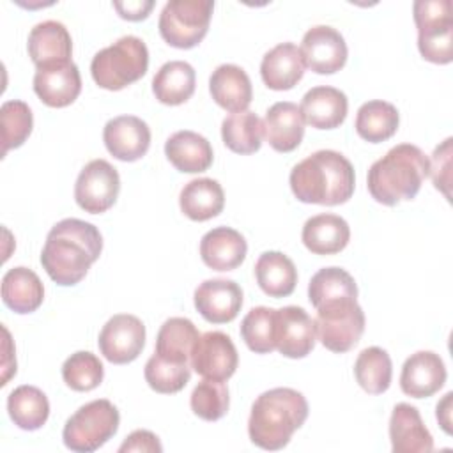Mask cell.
I'll list each match as a JSON object with an SVG mask.
<instances>
[{
  "instance_id": "15",
  "label": "cell",
  "mask_w": 453,
  "mask_h": 453,
  "mask_svg": "<svg viewBox=\"0 0 453 453\" xmlns=\"http://www.w3.org/2000/svg\"><path fill=\"white\" fill-rule=\"evenodd\" d=\"M276 349L285 357L299 359L308 356L317 340L315 322L301 306H283L276 310Z\"/></svg>"
},
{
  "instance_id": "45",
  "label": "cell",
  "mask_w": 453,
  "mask_h": 453,
  "mask_svg": "<svg viewBox=\"0 0 453 453\" xmlns=\"http://www.w3.org/2000/svg\"><path fill=\"white\" fill-rule=\"evenodd\" d=\"M113 7L117 9L119 16L129 21H140L145 19L154 7L152 0H127V2H113Z\"/></svg>"
},
{
  "instance_id": "23",
  "label": "cell",
  "mask_w": 453,
  "mask_h": 453,
  "mask_svg": "<svg viewBox=\"0 0 453 453\" xmlns=\"http://www.w3.org/2000/svg\"><path fill=\"white\" fill-rule=\"evenodd\" d=\"M246 239L230 226H216L203 234L200 241V257L214 271H232L246 258Z\"/></svg>"
},
{
  "instance_id": "7",
  "label": "cell",
  "mask_w": 453,
  "mask_h": 453,
  "mask_svg": "<svg viewBox=\"0 0 453 453\" xmlns=\"http://www.w3.org/2000/svg\"><path fill=\"white\" fill-rule=\"evenodd\" d=\"M418 27V50L434 64L453 60V18L449 0H416L412 5Z\"/></svg>"
},
{
  "instance_id": "39",
  "label": "cell",
  "mask_w": 453,
  "mask_h": 453,
  "mask_svg": "<svg viewBox=\"0 0 453 453\" xmlns=\"http://www.w3.org/2000/svg\"><path fill=\"white\" fill-rule=\"evenodd\" d=\"M2 119V154L25 143L34 127L32 110L25 101L9 99L0 108Z\"/></svg>"
},
{
  "instance_id": "24",
  "label": "cell",
  "mask_w": 453,
  "mask_h": 453,
  "mask_svg": "<svg viewBox=\"0 0 453 453\" xmlns=\"http://www.w3.org/2000/svg\"><path fill=\"white\" fill-rule=\"evenodd\" d=\"M303 74V55L294 42H280L262 57L260 76L271 90H290Z\"/></svg>"
},
{
  "instance_id": "29",
  "label": "cell",
  "mask_w": 453,
  "mask_h": 453,
  "mask_svg": "<svg viewBox=\"0 0 453 453\" xmlns=\"http://www.w3.org/2000/svg\"><path fill=\"white\" fill-rule=\"evenodd\" d=\"M2 299L16 313H32L42 304V281L28 267H12L2 278Z\"/></svg>"
},
{
  "instance_id": "32",
  "label": "cell",
  "mask_w": 453,
  "mask_h": 453,
  "mask_svg": "<svg viewBox=\"0 0 453 453\" xmlns=\"http://www.w3.org/2000/svg\"><path fill=\"white\" fill-rule=\"evenodd\" d=\"M255 278L269 297H287L296 288L297 269L285 253L264 251L255 262Z\"/></svg>"
},
{
  "instance_id": "16",
  "label": "cell",
  "mask_w": 453,
  "mask_h": 453,
  "mask_svg": "<svg viewBox=\"0 0 453 453\" xmlns=\"http://www.w3.org/2000/svg\"><path fill=\"white\" fill-rule=\"evenodd\" d=\"M193 301L195 308L207 322L226 324L241 311L242 290L234 280L212 278L195 288Z\"/></svg>"
},
{
  "instance_id": "10",
  "label": "cell",
  "mask_w": 453,
  "mask_h": 453,
  "mask_svg": "<svg viewBox=\"0 0 453 453\" xmlns=\"http://www.w3.org/2000/svg\"><path fill=\"white\" fill-rule=\"evenodd\" d=\"M119 191L120 177L117 168L99 157L81 168L74 184V200L85 212L101 214L117 202Z\"/></svg>"
},
{
  "instance_id": "2",
  "label": "cell",
  "mask_w": 453,
  "mask_h": 453,
  "mask_svg": "<svg viewBox=\"0 0 453 453\" xmlns=\"http://www.w3.org/2000/svg\"><path fill=\"white\" fill-rule=\"evenodd\" d=\"M290 189L299 202L340 205L345 203L356 186L352 163L340 152L322 149L290 170Z\"/></svg>"
},
{
  "instance_id": "4",
  "label": "cell",
  "mask_w": 453,
  "mask_h": 453,
  "mask_svg": "<svg viewBox=\"0 0 453 453\" xmlns=\"http://www.w3.org/2000/svg\"><path fill=\"white\" fill-rule=\"evenodd\" d=\"M428 173L426 154L412 143H400L370 166L366 186L375 202L393 207L402 200H412Z\"/></svg>"
},
{
  "instance_id": "44",
  "label": "cell",
  "mask_w": 453,
  "mask_h": 453,
  "mask_svg": "<svg viewBox=\"0 0 453 453\" xmlns=\"http://www.w3.org/2000/svg\"><path fill=\"white\" fill-rule=\"evenodd\" d=\"M126 451H147V453H159L163 451V446L159 442V437L149 430H134L131 432L126 441L120 444L119 453Z\"/></svg>"
},
{
  "instance_id": "27",
  "label": "cell",
  "mask_w": 453,
  "mask_h": 453,
  "mask_svg": "<svg viewBox=\"0 0 453 453\" xmlns=\"http://www.w3.org/2000/svg\"><path fill=\"white\" fill-rule=\"evenodd\" d=\"M168 161L184 173H200L212 165V147L209 140L195 131L182 129L165 142Z\"/></svg>"
},
{
  "instance_id": "37",
  "label": "cell",
  "mask_w": 453,
  "mask_h": 453,
  "mask_svg": "<svg viewBox=\"0 0 453 453\" xmlns=\"http://www.w3.org/2000/svg\"><path fill=\"white\" fill-rule=\"evenodd\" d=\"M308 297L313 308L334 299H357V285L350 273L345 269L334 265L322 267L311 276L308 283Z\"/></svg>"
},
{
  "instance_id": "26",
  "label": "cell",
  "mask_w": 453,
  "mask_h": 453,
  "mask_svg": "<svg viewBox=\"0 0 453 453\" xmlns=\"http://www.w3.org/2000/svg\"><path fill=\"white\" fill-rule=\"evenodd\" d=\"M301 239L311 253L333 255L349 244L350 228L342 216L322 212L304 221Z\"/></svg>"
},
{
  "instance_id": "19",
  "label": "cell",
  "mask_w": 453,
  "mask_h": 453,
  "mask_svg": "<svg viewBox=\"0 0 453 453\" xmlns=\"http://www.w3.org/2000/svg\"><path fill=\"white\" fill-rule=\"evenodd\" d=\"M389 439L395 453H428L434 449V437L419 411L405 402L396 403L391 412Z\"/></svg>"
},
{
  "instance_id": "31",
  "label": "cell",
  "mask_w": 453,
  "mask_h": 453,
  "mask_svg": "<svg viewBox=\"0 0 453 453\" xmlns=\"http://www.w3.org/2000/svg\"><path fill=\"white\" fill-rule=\"evenodd\" d=\"M198 338L200 333L189 319L170 317L157 331L154 354L173 363H191V354Z\"/></svg>"
},
{
  "instance_id": "36",
  "label": "cell",
  "mask_w": 453,
  "mask_h": 453,
  "mask_svg": "<svg viewBox=\"0 0 453 453\" xmlns=\"http://www.w3.org/2000/svg\"><path fill=\"white\" fill-rule=\"evenodd\" d=\"M393 365L389 354L380 347H366L354 363V377L357 384L370 395L384 393L391 384Z\"/></svg>"
},
{
  "instance_id": "38",
  "label": "cell",
  "mask_w": 453,
  "mask_h": 453,
  "mask_svg": "<svg viewBox=\"0 0 453 453\" xmlns=\"http://www.w3.org/2000/svg\"><path fill=\"white\" fill-rule=\"evenodd\" d=\"M276 310L269 306L251 308L241 322V336L250 350L269 354L276 349Z\"/></svg>"
},
{
  "instance_id": "17",
  "label": "cell",
  "mask_w": 453,
  "mask_h": 453,
  "mask_svg": "<svg viewBox=\"0 0 453 453\" xmlns=\"http://www.w3.org/2000/svg\"><path fill=\"white\" fill-rule=\"evenodd\" d=\"M103 140L113 157L136 161L143 157L150 147V129L140 117L119 115L106 122Z\"/></svg>"
},
{
  "instance_id": "1",
  "label": "cell",
  "mask_w": 453,
  "mask_h": 453,
  "mask_svg": "<svg viewBox=\"0 0 453 453\" xmlns=\"http://www.w3.org/2000/svg\"><path fill=\"white\" fill-rule=\"evenodd\" d=\"M101 250L103 237L97 226L78 218H65L48 232L41 264L55 283L71 287L85 278Z\"/></svg>"
},
{
  "instance_id": "9",
  "label": "cell",
  "mask_w": 453,
  "mask_h": 453,
  "mask_svg": "<svg viewBox=\"0 0 453 453\" xmlns=\"http://www.w3.org/2000/svg\"><path fill=\"white\" fill-rule=\"evenodd\" d=\"M212 0H170L159 14V34L173 48L189 50L207 34Z\"/></svg>"
},
{
  "instance_id": "12",
  "label": "cell",
  "mask_w": 453,
  "mask_h": 453,
  "mask_svg": "<svg viewBox=\"0 0 453 453\" xmlns=\"http://www.w3.org/2000/svg\"><path fill=\"white\" fill-rule=\"evenodd\" d=\"M237 365V349L226 333L207 331L200 334L191 354V368L198 375L225 382L234 375Z\"/></svg>"
},
{
  "instance_id": "18",
  "label": "cell",
  "mask_w": 453,
  "mask_h": 453,
  "mask_svg": "<svg viewBox=\"0 0 453 453\" xmlns=\"http://www.w3.org/2000/svg\"><path fill=\"white\" fill-rule=\"evenodd\" d=\"M446 375V366L439 354L418 350L411 354L402 366L400 388L407 396L426 398L444 386Z\"/></svg>"
},
{
  "instance_id": "13",
  "label": "cell",
  "mask_w": 453,
  "mask_h": 453,
  "mask_svg": "<svg viewBox=\"0 0 453 453\" xmlns=\"http://www.w3.org/2000/svg\"><path fill=\"white\" fill-rule=\"evenodd\" d=\"M299 50L304 67L317 74H333L340 71L349 57L343 35L329 25H315L306 30Z\"/></svg>"
},
{
  "instance_id": "11",
  "label": "cell",
  "mask_w": 453,
  "mask_h": 453,
  "mask_svg": "<svg viewBox=\"0 0 453 453\" xmlns=\"http://www.w3.org/2000/svg\"><path fill=\"white\" fill-rule=\"evenodd\" d=\"M99 350L113 365L134 361L145 345V326L131 313H117L106 320L97 340Z\"/></svg>"
},
{
  "instance_id": "42",
  "label": "cell",
  "mask_w": 453,
  "mask_h": 453,
  "mask_svg": "<svg viewBox=\"0 0 453 453\" xmlns=\"http://www.w3.org/2000/svg\"><path fill=\"white\" fill-rule=\"evenodd\" d=\"M189 405L198 418L205 421H218L226 414L230 405L228 388L219 380L203 379L195 386Z\"/></svg>"
},
{
  "instance_id": "41",
  "label": "cell",
  "mask_w": 453,
  "mask_h": 453,
  "mask_svg": "<svg viewBox=\"0 0 453 453\" xmlns=\"http://www.w3.org/2000/svg\"><path fill=\"white\" fill-rule=\"evenodd\" d=\"M103 377L101 359L88 350L71 354L62 365V379L74 391H92L103 382Z\"/></svg>"
},
{
  "instance_id": "40",
  "label": "cell",
  "mask_w": 453,
  "mask_h": 453,
  "mask_svg": "<svg viewBox=\"0 0 453 453\" xmlns=\"http://www.w3.org/2000/svg\"><path fill=\"white\" fill-rule=\"evenodd\" d=\"M147 384L163 395H172L180 391L191 377V363H173L152 354L143 370Z\"/></svg>"
},
{
  "instance_id": "25",
  "label": "cell",
  "mask_w": 453,
  "mask_h": 453,
  "mask_svg": "<svg viewBox=\"0 0 453 453\" xmlns=\"http://www.w3.org/2000/svg\"><path fill=\"white\" fill-rule=\"evenodd\" d=\"M209 92L216 104L232 113L244 111L253 99L250 76L235 64H221L212 71L209 78Z\"/></svg>"
},
{
  "instance_id": "33",
  "label": "cell",
  "mask_w": 453,
  "mask_h": 453,
  "mask_svg": "<svg viewBox=\"0 0 453 453\" xmlns=\"http://www.w3.org/2000/svg\"><path fill=\"white\" fill-rule=\"evenodd\" d=\"M400 115L396 106L382 99H373L359 106L354 127L363 140L370 143H379L391 138L396 133Z\"/></svg>"
},
{
  "instance_id": "28",
  "label": "cell",
  "mask_w": 453,
  "mask_h": 453,
  "mask_svg": "<svg viewBox=\"0 0 453 453\" xmlns=\"http://www.w3.org/2000/svg\"><path fill=\"white\" fill-rule=\"evenodd\" d=\"M179 205L189 219L207 221L223 211L225 193L216 179H193L180 189Z\"/></svg>"
},
{
  "instance_id": "35",
  "label": "cell",
  "mask_w": 453,
  "mask_h": 453,
  "mask_svg": "<svg viewBox=\"0 0 453 453\" xmlns=\"http://www.w3.org/2000/svg\"><path fill=\"white\" fill-rule=\"evenodd\" d=\"M264 126L255 111L244 110L230 113L221 122L223 143L237 154H253L260 149Z\"/></svg>"
},
{
  "instance_id": "22",
  "label": "cell",
  "mask_w": 453,
  "mask_h": 453,
  "mask_svg": "<svg viewBox=\"0 0 453 453\" xmlns=\"http://www.w3.org/2000/svg\"><path fill=\"white\" fill-rule=\"evenodd\" d=\"M27 50L35 67L57 62H69L73 53L71 34L60 21H41L30 30Z\"/></svg>"
},
{
  "instance_id": "3",
  "label": "cell",
  "mask_w": 453,
  "mask_h": 453,
  "mask_svg": "<svg viewBox=\"0 0 453 453\" xmlns=\"http://www.w3.org/2000/svg\"><path fill=\"white\" fill-rule=\"evenodd\" d=\"M308 402L292 388H273L257 396L248 419V435L262 449L276 451L290 442L292 434L304 425Z\"/></svg>"
},
{
  "instance_id": "46",
  "label": "cell",
  "mask_w": 453,
  "mask_h": 453,
  "mask_svg": "<svg viewBox=\"0 0 453 453\" xmlns=\"http://www.w3.org/2000/svg\"><path fill=\"white\" fill-rule=\"evenodd\" d=\"M451 398H453V393L451 391L446 393L444 398L437 403V411H435L437 421L446 434H451Z\"/></svg>"
},
{
  "instance_id": "5",
  "label": "cell",
  "mask_w": 453,
  "mask_h": 453,
  "mask_svg": "<svg viewBox=\"0 0 453 453\" xmlns=\"http://www.w3.org/2000/svg\"><path fill=\"white\" fill-rule=\"evenodd\" d=\"M149 67V50L143 39L122 35L110 46L99 50L92 62L90 73L94 81L106 90H120L138 81Z\"/></svg>"
},
{
  "instance_id": "21",
  "label": "cell",
  "mask_w": 453,
  "mask_h": 453,
  "mask_svg": "<svg viewBox=\"0 0 453 453\" xmlns=\"http://www.w3.org/2000/svg\"><path fill=\"white\" fill-rule=\"evenodd\" d=\"M264 136L278 152H292L304 136V120L296 103L278 101L264 117Z\"/></svg>"
},
{
  "instance_id": "30",
  "label": "cell",
  "mask_w": 453,
  "mask_h": 453,
  "mask_svg": "<svg viewBox=\"0 0 453 453\" xmlns=\"http://www.w3.org/2000/svg\"><path fill=\"white\" fill-rule=\"evenodd\" d=\"M196 74L191 64L184 60H170L163 64L152 78V92L156 99L168 106L186 103L195 92Z\"/></svg>"
},
{
  "instance_id": "34",
  "label": "cell",
  "mask_w": 453,
  "mask_h": 453,
  "mask_svg": "<svg viewBox=\"0 0 453 453\" xmlns=\"http://www.w3.org/2000/svg\"><path fill=\"white\" fill-rule=\"evenodd\" d=\"M7 411L11 419L21 430L41 428L50 416V402L35 386H18L7 396Z\"/></svg>"
},
{
  "instance_id": "8",
  "label": "cell",
  "mask_w": 453,
  "mask_h": 453,
  "mask_svg": "<svg viewBox=\"0 0 453 453\" xmlns=\"http://www.w3.org/2000/svg\"><path fill=\"white\" fill-rule=\"evenodd\" d=\"M315 310V333L326 349L342 354L359 342L365 331V311L357 304V299H334Z\"/></svg>"
},
{
  "instance_id": "20",
  "label": "cell",
  "mask_w": 453,
  "mask_h": 453,
  "mask_svg": "<svg viewBox=\"0 0 453 453\" xmlns=\"http://www.w3.org/2000/svg\"><path fill=\"white\" fill-rule=\"evenodd\" d=\"M301 115L315 129H334L343 124L349 110L347 96L334 87L319 85L310 88L301 99Z\"/></svg>"
},
{
  "instance_id": "6",
  "label": "cell",
  "mask_w": 453,
  "mask_h": 453,
  "mask_svg": "<svg viewBox=\"0 0 453 453\" xmlns=\"http://www.w3.org/2000/svg\"><path fill=\"white\" fill-rule=\"evenodd\" d=\"M119 423L120 414L117 407L106 398H97L81 405L65 421L62 439L71 451L92 453L117 434Z\"/></svg>"
},
{
  "instance_id": "14",
  "label": "cell",
  "mask_w": 453,
  "mask_h": 453,
  "mask_svg": "<svg viewBox=\"0 0 453 453\" xmlns=\"http://www.w3.org/2000/svg\"><path fill=\"white\" fill-rule=\"evenodd\" d=\"M34 92L44 104L51 108L69 106L81 92V76L78 65L69 60L35 67Z\"/></svg>"
},
{
  "instance_id": "43",
  "label": "cell",
  "mask_w": 453,
  "mask_h": 453,
  "mask_svg": "<svg viewBox=\"0 0 453 453\" xmlns=\"http://www.w3.org/2000/svg\"><path fill=\"white\" fill-rule=\"evenodd\" d=\"M449 156H451V138H446L442 145L435 147L430 161V175L434 186L441 189L446 196H449L446 186L449 182Z\"/></svg>"
}]
</instances>
